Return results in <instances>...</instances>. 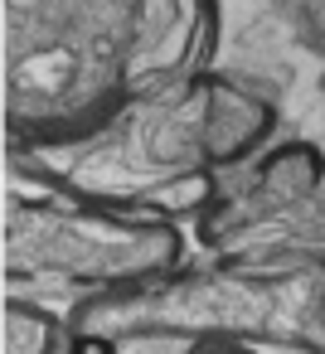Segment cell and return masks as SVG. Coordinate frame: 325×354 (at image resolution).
<instances>
[{
    "instance_id": "cell-1",
    "label": "cell",
    "mask_w": 325,
    "mask_h": 354,
    "mask_svg": "<svg viewBox=\"0 0 325 354\" xmlns=\"http://www.w3.org/2000/svg\"><path fill=\"white\" fill-rule=\"evenodd\" d=\"M219 0H6L15 141L64 146L131 102L204 73Z\"/></svg>"
},
{
    "instance_id": "cell-2",
    "label": "cell",
    "mask_w": 325,
    "mask_h": 354,
    "mask_svg": "<svg viewBox=\"0 0 325 354\" xmlns=\"http://www.w3.org/2000/svg\"><path fill=\"white\" fill-rule=\"evenodd\" d=\"M15 262L54 267L64 277H146L175 257V233L151 218H131L93 204H15L10 214Z\"/></svg>"
},
{
    "instance_id": "cell-3",
    "label": "cell",
    "mask_w": 325,
    "mask_h": 354,
    "mask_svg": "<svg viewBox=\"0 0 325 354\" xmlns=\"http://www.w3.org/2000/svg\"><path fill=\"white\" fill-rule=\"evenodd\" d=\"M325 189V156L306 141H286L272 156H262V165L252 170V199L267 214H286L310 204Z\"/></svg>"
},
{
    "instance_id": "cell-4",
    "label": "cell",
    "mask_w": 325,
    "mask_h": 354,
    "mask_svg": "<svg viewBox=\"0 0 325 354\" xmlns=\"http://www.w3.org/2000/svg\"><path fill=\"white\" fill-rule=\"evenodd\" d=\"M54 339H59V325L54 315L25 306V301H10V325H6V354H54Z\"/></svg>"
}]
</instances>
